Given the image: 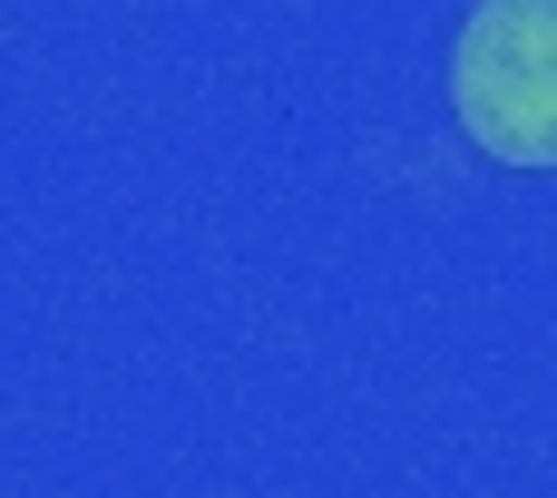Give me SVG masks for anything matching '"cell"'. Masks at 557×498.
Listing matches in <instances>:
<instances>
[{
	"mask_svg": "<svg viewBox=\"0 0 557 498\" xmlns=\"http://www.w3.org/2000/svg\"><path fill=\"white\" fill-rule=\"evenodd\" d=\"M450 108L499 166H557V0H480L450 49Z\"/></svg>",
	"mask_w": 557,
	"mask_h": 498,
	"instance_id": "obj_1",
	"label": "cell"
}]
</instances>
